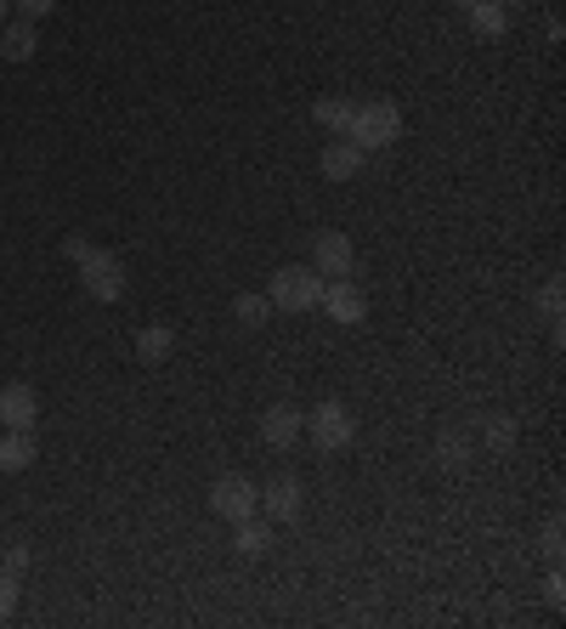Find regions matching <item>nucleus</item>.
<instances>
[{
  "label": "nucleus",
  "mask_w": 566,
  "mask_h": 629,
  "mask_svg": "<svg viewBox=\"0 0 566 629\" xmlns=\"http://www.w3.org/2000/svg\"><path fill=\"white\" fill-rule=\"evenodd\" d=\"M12 12H18V18H28V23H41V18H51V12H57V0H12Z\"/></svg>",
  "instance_id": "b1692460"
},
{
  "label": "nucleus",
  "mask_w": 566,
  "mask_h": 629,
  "mask_svg": "<svg viewBox=\"0 0 566 629\" xmlns=\"http://www.w3.org/2000/svg\"><path fill=\"white\" fill-rule=\"evenodd\" d=\"M0 568L23 579V573H28V550H23V545H7V550H0Z\"/></svg>",
  "instance_id": "393cba45"
},
{
  "label": "nucleus",
  "mask_w": 566,
  "mask_h": 629,
  "mask_svg": "<svg viewBox=\"0 0 566 629\" xmlns=\"http://www.w3.org/2000/svg\"><path fill=\"white\" fill-rule=\"evenodd\" d=\"M18 595H23V579L0 568V624H7V618L18 613Z\"/></svg>",
  "instance_id": "4be33fe9"
},
{
  "label": "nucleus",
  "mask_w": 566,
  "mask_h": 629,
  "mask_svg": "<svg viewBox=\"0 0 566 629\" xmlns=\"http://www.w3.org/2000/svg\"><path fill=\"white\" fill-rule=\"evenodd\" d=\"M171 346H176V329L171 323H148L142 335H137V357L142 363H164V357H171Z\"/></svg>",
  "instance_id": "6ab92c4d"
},
{
  "label": "nucleus",
  "mask_w": 566,
  "mask_h": 629,
  "mask_svg": "<svg viewBox=\"0 0 566 629\" xmlns=\"http://www.w3.org/2000/svg\"><path fill=\"white\" fill-rule=\"evenodd\" d=\"M91 250H96V244H91L85 233H69V239H62V255H69V261H74V267H80V261H85Z\"/></svg>",
  "instance_id": "a878e982"
},
{
  "label": "nucleus",
  "mask_w": 566,
  "mask_h": 629,
  "mask_svg": "<svg viewBox=\"0 0 566 629\" xmlns=\"http://www.w3.org/2000/svg\"><path fill=\"white\" fill-rule=\"evenodd\" d=\"M561 312H566V289H561V278H550V284L539 289V318L561 323Z\"/></svg>",
  "instance_id": "412c9836"
},
{
  "label": "nucleus",
  "mask_w": 566,
  "mask_h": 629,
  "mask_svg": "<svg viewBox=\"0 0 566 629\" xmlns=\"http://www.w3.org/2000/svg\"><path fill=\"white\" fill-rule=\"evenodd\" d=\"M35 466V432H7L0 437V471H28Z\"/></svg>",
  "instance_id": "a211bd4d"
},
{
  "label": "nucleus",
  "mask_w": 566,
  "mask_h": 629,
  "mask_svg": "<svg viewBox=\"0 0 566 629\" xmlns=\"http://www.w3.org/2000/svg\"><path fill=\"white\" fill-rule=\"evenodd\" d=\"M362 159H369V153H362L351 137H335V142L323 148V159H317V164H323V176H328V182H357Z\"/></svg>",
  "instance_id": "9b49d317"
},
{
  "label": "nucleus",
  "mask_w": 566,
  "mask_h": 629,
  "mask_svg": "<svg viewBox=\"0 0 566 629\" xmlns=\"http://www.w3.org/2000/svg\"><path fill=\"white\" fill-rule=\"evenodd\" d=\"M561 539H566V527H561V516H550V522H544V534H539V550H544L550 561H561V550H566Z\"/></svg>",
  "instance_id": "5701e85b"
},
{
  "label": "nucleus",
  "mask_w": 566,
  "mask_h": 629,
  "mask_svg": "<svg viewBox=\"0 0 566 629\" xmlns=\"http://www.w3.org/2000/svg\"><path fill=\"white\" fill-rule=\"evenodd\" d=\"M317 454H340V448H351V437H357V420H351V409L346 403H317L312 414H307V432H301Z\"/></svg>",
  "instance_id": "f03ea898"
},
{
  "label": "nucleus",
  "mask_w": 566,
  "mask_h": 629,
  "mask_svg": "<svg viewBox=\"0 0 566 629\" xmlns=\"http://www.w3.org/2000/svg\"><path fill=\"white\" fill-rule=\"evenodd\" d=\"M80 289L91 295V301H119L125 295V261L114 250H91L80 261Z\"/></svg>",
  "instance_id": "20e7f679"
},
{
  "label": "nucleus",
  "mask_w": 566,
  "mask_h": 629,
  "mask_svg": "<svg viewBox=\"0 0 566 629\" xmlns=\"http://www.w3.org/2000/svg\"><path fill=\"white\" fill-rule=\"evenodd\" d=\"M544 602H550V607H566V579H561V573L544 579Z\"/></svg>",
  "instance_id": "bb28decb"
},
{
  "label": "nucleus",
  "mask_w": 566,
  "mask_h": 629,
  "mask_svg": "<svg viewBox=\"0 0 566 629\" xmlns=\"http://www.w3.org/2000/svg\"><path fill=\"white\" fill-rule=\"evenodd\" d=\"M335 323H362L369 318V295H362L357 278H323V301H317Z\"/></svg>",
  "instance_id": "423d86ee"
},
{
  "label": "nucleus",
  "mask_w": 566,
  "mask_h": 629,
  "mask_svg": "<svg viewBox=\"0 0 566 629\" xmlns=\"http://www.w3.org/2000/svg\"><path fill=\"white\" fill-rule=\"evenodd\" d=\"M232 527H239V534H232V550H239L244 561H255V556L273 550V527H266V522L244 516V522H232Z\"/></svg>",
  "instance_id": "f3484780"
},
{
  "label": "nucleus",
  "mask_w": 566,
  "mask_h": 629,
  "mask_svg": "<svg viewBox=\"0 0 566 629\" xmlns=\"http://www.w3.org/2000/svg\"><path fill=\"white\" fill-rule=\"evenodd\" d=\"M301 432H307V414L294 409V403H273V409H261V443L266 448H294L301 443Z\"/></svg>",
  "instance_id": "6e6552de"
},
{
  "label": "nucleus",
  "mask_w": 566,
  "mask_h": 629,
  "mask_svg": "<svg viewBox=\"0 0 566 629\" xmlns=\"http://www.w3.org/2000/svg\"><path fill=\"white\" fill-rule=\"evenodd\" d=\"M493 7H505V12H516V7H527V0H493Z\"/></svg>",
  "instance_id": "cd10ccee"
},
{
  "label": "nucleus",
  "mask_w": 566,
  "mask_h": 629,
  "mask_svg": "<svg viewBox=\"0 0 566 629\" xmlns=\"http://www.w3.org/2000/svg\"><path fill=\"white\" fill-rule=\"evenodd\" d=\"M464 18H471V35H476V41H505V28H510V12L493 7V0H471V7H464Z\"/></svg>",
  "instance_id": "ddd939ff"
},
{
  "label": "nucleus",
  "mask_w": 566,
  "mask_h": 629,
  "mask_svg": "<svg viewBox=\"0 0 566 629\" xmlns=\"http://www.w3.org/2000/svg\"><path fill=\"white\" fill-rule=\"evenodd\" d=\"M312 267L323 273V278H351V267H357V250H351V239L346 233H317L312 239Z\"/></svg>",
  "instance_id": "1a4fd4ad"
},
{
  "label": "nucleus",
  "mask_w": 566,
  "mask_h": 629,
  "mask_svg": "<svg viewBox=\"0 0 566 629\" xmlns=\"http://www.w3.org/2000/svg\"><path fill=\"white\" fill-rule=\"evenodd\" d=\"M35 420H41V397L28 380H12V386H0V425L7 432H35Z\"/></svg>",
  "instance_id": "0eeeda50"
},
{
  "label": "nucleus",
  "mask_w": 566,
  "mask_h": 629,
  "mask_svg": "<svg viewBox=\"0 0 566 629\" xmlns=\"http://www.w3.org/2000/svg\"><path fill=\"white\" fill-rule=\"evenodd\" d=\"M471 459H476L471 432H442V437H437V466H442L448 477H464V471H471Z\"/></svg>",
  "instance_id": "4468645a"
},
{
  "label": "nucleus",
  "mask_w": 566,
  "mask_h": 629,
  "mask_svg": "<svg viewBox=\"0 0 566 629\" xmlns=\"http://www.w3.org/2000/svg\"><path fill=\"white\" fill-rule=\"evenodd\" d=\"M0 550H7V545H0Z\"/></svg>",
  "instance_id": "7c9ffc66"
},
{
  "label": "nucleus",
  "mask_w": 566,
  "mask_h": 629,
  "mask_svg": "<svg viewBox=\"0 0 566 629\" xmlns=\"http://www.w3.org/2000/svg\"><path fill=\"white\" fill-rule=\"evenodd\" d=\"M210 511H216L221 522H244V516L261 511V488H255L250 477H239V471H227V477H216V488H210Z\"/></svg>",
  "instance_id": "39448f33"
},
{
  "label": "nucleus",
  "mask_w": 566,
  "mask_h": 629,
  "mask_svg": "<svg viewBox=\"0 0 566 629\" xmlns=\"http://www.w3.org/2000/svg\"><path fill=\"white\" fill-rule=\"evenodd\" d=\"M448 7H471V0H448Z\"/></svg>",
  "instance_id": "c756f323"
},
{
  "label": "nucleus",
  "mask_w": 566,
  "mask_h": 629,
  "mask_svg": "<svg viewBox=\"0 0 566 629\" xmlns=\"http://www.w3.org/2000/svg\"><path fill=\"white\" fill-rule=\"evenodd\" d=\"M12 18V0H0V23H7Z\"/></svg>",
  "instance_id": "c85d7f7f"
},
{
  "label": "nucleus",
  "mask_w": 566,
  "mask_h": 629,
  "mask_svg": "<svg viewBox=\"0 0 566 629\" xmlns=\"http://www.w3.org/2000/svg\"><path fill=\"white\" fill-rule=\"evenodd\" d=\"M346 137H351L362 153L391 148L396 137H403V114H396V103H357V114H351V130H346Z\"/></svg>",
  "instance_id": "7ed1b4c3"
},
{
  "label": "nucleus",
  "mask_w": 566,
  "mask_h": 629,
  "mask_svg": "<svg viewBox=\"0 0 566 629\" xmlns=\"http://www.w3.org/2000/svg\"><path fill=\"white\" fill-rule=\"evenodd\" d=\"M476 437H482V448H487L493 459H505V454L516 448V420H510V414H482V420H476Z\"/></svg>",
  "instance_id": "2eb2a0df"
},
{
  "label": "nucleus",
  "mask_w": 566,
  "mask_h": 629,
  "mask_svg": "<svg viewBox=\"0 0 566 629\" xmlns=\"http://www.w3.org/2000/svg\"><path fill=\"white\" fill-rule=\"evenodd\" d=\"M261 511L273 516V522H294V516L307 511V493H301V482H294V477H273V482L261 488Z\"/></svg>",
  "instance_id": "9d476101"
},
{
  "label": "nucleus",
  "mask_w": 566,
  "mask_h": 629,
  "mask_svg": "<svg viewBox=\"0 0 566 629\" xmlns=\"http://www.w3.org/2000/svg\"><path fill=\"white\" fill-rule=\"evenodd\" d=\"M35 52H41V35H35V23H28V18L0 23V57H7V62H35Z\"/></svg>",
  "instance_id": "f8f14e48"
},
{
  "label": "nucleus",
  "mask_w": 566,
  "mask_h": 629,
  "mask_svg": "<svg viewBox=\"0 0 566 629\" xmlns=\"http://www.w3.org/2000/svg\"><path fill=\"white\" fill-rule=\"evenodd\" d=\"M232 318H239L244 329H261L266 318H273V301H266V295H261V289H244V295H239V301H232Z\"/></svg>",
  "instance_id": "aec40b11"
},
{
  "label": "nucleus",
  "mask_w": 566,
  "mask_h": 629,
  "mask_svg": "<svg viewBox=\"0 0 566 629\" xmlns=\"http://www.w3.org/2000/svg\"><path fill=\"white\" fill-rule=\"evenodd\" d=\"M351 114H357L351 96H317V103H312V119L323 130H335V137H346V130H351Z\"/></svg>",
  "instance_id": "dca6fc26"
},
{
  "label": "nucleus",
  "mask_w": 566,
  "mask_h": 629,
  "mask_svg": "<svg viewBox=\"0 0 566 629\" xmlns=\"http://www.w3.org/2000/svg\"><path fill=\"white\" fill-rule=\"evenodd\" d=\"M266 301L273 312H312L323 301V273L317 267H278L266 284Z\"/></svg>",
  "instance_id": "f257e3e1"
}]
</instances>
